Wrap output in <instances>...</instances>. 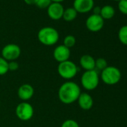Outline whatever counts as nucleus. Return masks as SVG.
Segmentation results:
<instances>
[{"label": "nucleus", "mask_w": 127, "mask_h": 127, "mask_svg": "<svg viewBox=\"0 0 127 127\" xmlns=\"http://www.w3.org/2000/svg\"><path fill=\"white\" fill-rule=\"evenodd\" d=\"M81 93V89L79 85L74 82L69 81L61 85L58 89V96L61 102L70 105L77 101Z\"/></svg>", "instance_id": "nucleus-1"}, {"label": "nucleus", "mask_w": 127, "mask_h": 127, "mask_svg": "<svg viewBox=\"0 0 127 127\" xmlns=\"http://www.w3.org/2000/svg\"><path fill=\"white\" fill-rule=\"evenodd\" d=\"M37 39L43 45L50 46L58 43L59 40V34L55 29L46 26L39 30L37 33Z\"/></svg>", "instance_id": "nucleus-2"}, {"label": "nucleus", "mask_w": 127, "mask_h": 127, "mask_svg": "<svg viewBox=\"0 0 127 127\" xmlns=\"http://www.w3.org/2000/svg\"><path fill=\"white\" fill-rule=\"evenodd\" d=\"M122 77L120 70L114 66H108L101 71L100 79L107 85H114L117 84Z\"/></svg>", "instance_id": "nucleus-3"}, {"label": "nucleus", "mask_w": 127, "mask_h": 127, "mask_svg": "<svg viewBox=\"0 0 127 127\" xmlns=\"http://www.w3.org/2000/svg\"><path fill=\"white\" fill-rule=\"evenodd\" d=\"M99 83V76L96 70H88L83 73L81 77V84L87 91L96 89Z\"/></svg>", "instance_id": "nucleus-4"}, {"label": "nucleus", "mask_w": 127, "mask_h": 127, "mask_svg": "<svg viewBox=\"0 0 127 127\" xmlns=\"http://www.w3.org/2000/svg\"><path fill=\"white\" fill-rule=\"evenodd\" d=\"M58 73L63 79L69 80L76 76L78 73V67L74 62L68 60L59 63L58 66Z\"/></svg>", "instance_id": "nucleus-5"}, {"label": "nucleus", "mask_w": 127, "mask_h": 127, "mask_svg": "<svg viewBox=\"0 0 127 127\" xmlns=\"http://www.w3.org/2000/svg\"><path fill=\"white\" fill-rule=\"evenodd\" d=\"M17 117L23 121H28L31 120L34 115V108L32 105L29 102H21L16 108Z\"/></svg>", "instance_id": "nucleus-6"}, {"label": "nucleus", "mask_w": 127, "mask_h": 127, "mask_svg": "<svg viewBox=\"0 0 127 127\" xmlns=\"http://www.w3.org/2000/svg\"><path fill=\"white\" fill-rule=\"evenodd\" d=\"M20 47L15 43L7 44L2 49V57L8 61H15L20 57Z\"/></svg>", "instance_id": "nucleus-7"}, {"label": "nucleus", "mask_w": 127, "mask_h": 127, "mask_svg": "<svg viewBox=\"0 0 127 127\" xmlns=\"http://www.w3.org/2000/svg\"><path fill=\"white\" fill-rule=\"evenodd\" d=\"M104 20L100 15L91 14L89 16L85 22L86 28L91 32H98L104 26Z\"/></svg>", "instance_id": "nucleus-8"}, {"label": "nucleus", "mask_w": 127, "mask_h": 127, "mask_svg": "<svg viewBox=\"0 0 127 127\" xmlns=\"http://www.w3.org/2000/svg\"><path fill=\"white\" fill-rule=\"evenodd\" d=\"M64 8L61 3L52 2L47 8V14L52 20H59L62 18Z\"/></svg>", "instance_id": "nucleus-9"}, {"label": "nucleus", "mask_w": 127, "mask_h": 127, "mask_svg": "<svg viewBox=\"0 0 127 127\" xmlns=\"http://www.w3.org/2000/svg\"><path fill=\"white\" fill-rule=\"evenodd\" d=\"M94 7V0H74L73 8L80 14H86L92 11Z\"/></svg>", "instance_id": "nucleus-10"}, {"label": "nucleus", "mask_w": 127, "mask_h": 127, "mask_svg": "<svg viewBox=\"0 0 127 127\" xmlns=\"http://www.w3.org/2000/svg\"><path fill=\"white\" fill-rule=\"evenodd\" d=\"M53 57L58 63L68 61L70 57V49L64 45H59L54 49Z\"/></svg>", "instance_id": "nucleus-11"}, {"label": "nucleus", "mask_w": 127, "mask_h": 127, "mask_svg": "<svg viewBox=\"0 0 127 127\" xmlns=\"http://www.w3.org/2000/svg\"><path fill=\"white\" fill-rule=\"evenodd\" d=\"M34 91L33 87L29 84L22 85L17 91V95L19 98L23 101H27L32 99L34 95Z\"/></svg>", "instance_id": "nucleus-12"}, {"label": "nucleus", "mask_w": 127, "mask_h": 127, "mask_svg": "<svg viewBox=\"0 0 127 127\" xmlns=\"http://www.w3.org/2000/svg\"><path fill=\"white\" fill-rule=\"evenodd\" d=\"M77 101L79 107L85 111L90 110L94 105V99L88 93H81Z\"/></svg>", "instance_id": "nucleus-13"}, {"label": "nucleus", "mask_w": 127, "mask_h": 127, "mask_svg": "<svg viewBox=\"0 0 127 127\" xmlns=\"http://www.w3.org/2000/svg\"><path fill=\"white\" fill-rule=\"evenodd\" d=\"M79 64L85 71L95 70V59L90 55H83L80 58Z\"/></svg>", "instance_id": "nucleus-14"}, {"label": "nucleus", "mask_w": 127, "mask_h": 127, "mask_svg": "<svg viewBox=\"0 0 127 127\" xmlns=\"http://www.w3.org/2000/svg\"><path fill=\"white\" fill-rule=\"evenodd\" d=\"M115 14V9L111 5H104L101 8L100 11V16L102 17V19L105 20H110L114 17Z\"/></svg>", "instance_id": "nucleus-15"}, {"label": "nucleus", "mask_w": 127, "mask_h": 127, "mask_svg": "<svg viewBox=\"0 0 127 127\" xmlns=\"http://www.w3.org/2000/svg\"><path fill=\"white\" fill-rule=\"evenodd\" d=\"M78 15L77 11L72 7V8H67V9H64L63 14L62 18L67 22H71L74 20Z\"/></svg>", "instance_id": "nucleus-16"}, {"label": "nucleus", "mask_w": 127, "mask_h": 127, "mask_svg": "<svg viewBox=\"0 0 127 127\" xmlns=\"http://www.w3.org/2000/svg\"><path fill=\"white\" fill-rule=\"evenodd\" d=\"M118 39L120 42L125 45L127 46V25L123 26L120 27V29L118 31Z\"/></svg>", "instance_id": "nucleus-17"}, {"label": "nucleus", "mask_w": 127, "mask_h": 127, "mask_svg": "<svg viewBox=\"0 0 127 127\" xmlns=\"http://www.w3.org/2000/svg\"><path fill=\"white\" fill-rule=\"evenodd\" d=\"M8 71V61L0 57V76L5 75Z\"/></svg>", "instance_id": "nucleus-18"}, {"label": "nucleus", "mask_w": 127, "mask_h": 127, "mask_svg": "<svg viewBox=\"0 0 127 127\" xmlns=\"http://www.w3.org/2000/svg\"><path fill=\"white\" fill-rule=\"evenodd\" d=\"M76 43V37L74 36L67 35L64 37V39L63 45L65 46L66 47H67L69 49H70L75 46Z\"/></svg>", "instance_id": "nucleus-19"}, {"label": "nucleus", "mask_w": 127, "mask_h": 127, "mask_svg": "<svg viewBox=\"0 0 127 127\" xmlns=\"http://www.w3.org/2000/svg\"><path fill=\"white\" fill-rule=\"evenodd\" d=\"M108 67L107 61L103 58H99L95 60V69L96 68L99 70H103L105 68Z\"/></svg>", "instance_id": "nucleus-20"}, {"label": "nucleus", "mask_w": 127, "mask_h": 127, "mask_svg": "<svg viewBox=\"0 0 127 127\" xmlns=\"http://www.w3.org/2000/svg\"><path fill=\"white\" fill-rule=\"evenodd\" d=\"M119 11L125 15H127V0H120L118 2Z\"/></svg>", "instance_id": "nucleus-21"}, {"label": "nucleus", "mask_w": 127, "mask_h": 127, "mask_svg": "<svg viewBox=\"0 0 127 127\" xmlns=\"http://www.w3.org/2000/svg\"><path fill=\"white\" fill-rule=\"evenodd\" d=\"M61 127H80V126L76 120L69 119L64 121Z\"/></svg>", "instance_id": "nucleus-22"}, {"label": "nucleus", "mask_w": 127, "mask_h": 127, "mask_svg": "<svg viewBox=\"0 0 127 127\" xmlns=\"http://www.w3.org/2000/svg\"><path fill=\"white\" fill-rule=\"evenodd\" d=\"M52 3V1L51 0H38L36 5L39 8H41V9H45L51 5Z\"/></svg>", "instance_id": "nucleus-23"}, {"label": "nucleus", "mask_w": 127, "mask_h": 127, "mask_svg": "<svg viewBox=\"0 0 127 127\" xmlns=\"http://www.w3.org/2000/svg\"><path fill=\"white\" fill-rule=\"evenodd\" d=\"M19 68V64L15 61H8V70L11 71H16L17 70H18Z\"/></svg>", "instance_id": "nucleus-24"}, {"label": "nucleus", "mask_w": 127, "mask_h": 127, "mask_svg": "<svg viewBox=\"0 0 127 127\" xmlns=\"http://www.w3.org/2000/svg\"><path fill=\"white\" fill-rule=\"evenodd\" d=\"M93 11V14H96V15H100V11H101V8L99 6L96 7H94V8L92 9Z\"/></svg>", "instance_id": "nucleus-25"}, {"label": "nucleus", "mask_w": 127, "mask_h": 127, "mask_svg": "<svg viewBox=\"0 0 127 127\" xmlns=\"http://www.w3.org/2000/svg\"><path fill=\"white\" fill-rule=\"evenodd\" d=\"M38 0H24V2L26 4H27L28 5H36Z\"/></svg>", "instance_id": "nucleus-26"}, {"label": "nucleus", "mask_w": 127, "mask_h": 127, "mask_svg": "<svg viewBox=\"0 0 127 127\" xmlns=\"http://www.w3.org/2000/svg\"><path fill=\"white\" fill-rule=\"evenodd\" d=\"M52 2H57V3H61L62 2H64V0H51Z\"/></svg>", "instance_id": "nucleus-27"}, {"label": "nucleus", "mask_w": 127, "mask_h": 127, "mask_svg": "<svg viewBox=\"0 0 127 127\" xmlns=\"http://www.w3.org/2000/svg\"><path fill=\"white\" fill-rule=\"evenodd\" d=\"M113 1H115V2H119V1H120V0H113Z\"/></svg>", "instance_id": "nucleus-28"}, {"label": "nucleus", "mask_w": 127, "mask_h": 127, "mask_svg": "<svg viewBox=\"0 0 127 127\" xmlns=\"http://www.w3.org/2000/svg\"><path fill=\"white\" fill-rule=\"evenodd\" d=\"M0 106H1V102H0Z\"/></svg>", "instance_id": "nucleus-29"}]
</instances>
